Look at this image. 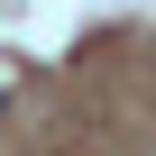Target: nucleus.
<instances>
[{"label":"nucleus","instance_id":"nucleus-1","mask_svg":"<svg viewBox=\"0 0 156 156\" xmlns=\"http://www.w3.org/2000/svg\"><path fill=\"white\" fill-rule=\"evenodd\" d=\"M9 92H19V55L0 46V101H9Z\"/></svg>","mask_w":156,"mask_h":156}]
</instances>
